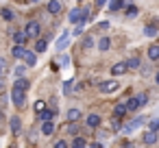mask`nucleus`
<instances>
[{"instance_id":"obj_1","label":"nucleus","mask_w":159,"mask_h":148,"mask_svg":"<svg viewBox=\"0 0 159 148\" xmlns=\"http://www.w3.org/2000/svg\"><path fill=\"white\" fill-rule=\"evenodd\" d=\"M11 100H13L16 107H24V105H26V89L13 85V89H11Z\"/></svg>"},{"instance_id":"obj_2","label":"nucleus","mask_w":159,"mask_h":148,"mask_svg":"<svg viewBox=\"0 0 159 148\" xmlns=\"http://www.w3.org/2000/svg\"><path fill=\"white\" fill-rule=\"evenodd\" d=\"M24 31H26V35H29V37H37V35H39V31H42V26H39V22L31 20V22L26 24V29H24Z\"/></svg>"},{"instance_id":"obj_3","label":"nucleus","mask_w":159,"mask_h":148,"mask_svg":"<svg viewBox=\"0 0 159 148\" xmlns=\"http://www.w3.org/2000/svg\"><path fill=\"white\" fill-rule=\"evenodd\" d=\"M142 124H144V118H135L133 122H129V124H126V126L122 128V133H124V135H131V133H133L135 128H139Z\"/></svg>"},{"instance_id":"obj_4","label":"nucleus","mask_w":159,"mask_h":148,"mask_svg":"<svg viewBox=\"0 0 159 148\" xmlns=\"http://www.w3.org/2000/svg\"><path fill=\"white\" fill-rule=\"evenodd\" d=\"M120 87V83H116V81H102L100 83V92L102 94H111V92H116Z\"/></svg>"},{"instance_id":"obj_5","label":"nucleus","mask_w":159,"mask_h":148,"mask_svg":"<svg viewBox=\"0 0 159 148\" xmlns=\"http://www.w3.org/2000/svg\"><path fill=\"white\" fill-rule=\"evenodd\" d=\"M157 139H159V135H157L155 131H146V133L142 135V141H144V144H148V146L157 144Z\"/></svg>"},{"instance_id":"obj_6","label":"nucleus","mask_w":159,"mask_h":148,"mask_svg":"<svg viewBox=\"0 0 159 148\" xmlns=\"http://www.w3.org/2000/svg\"><path fill=\"white\" fill-rule=\"evenodd\" d=\"M48 13H52V16H57V13H61V2H59V0H50V2H48Z\"/></svg>"},{"instance_id":"obj_7","label":"nucleus","mask_w":159,"mask_h":148,"mask_svg":"<svg viewBox=\"0 0 159 148\" xmlns=\"http://www.w3.org/2000/svg\"><path fill=\"white\" fill-rule=\"evenodd\" d=\"M126 70H129V65H126V63H116V65L111 68V74H113V76H122Z\"/></svg>"},{"instance_id":"obj_8","label":"nucleus","mask_w":159,"mask_h":148,"mask_svg":"<svg viewBox=\"0 0 159 148\" xmlns=\"http://www.w3.org/2000/svg\"><path fill=\"white\" fill-rule=\"evenodd\" d=\"M85 122H87V126H89V128H96V126H100V115H96V113H89Z\"/></svg>"},{"instance_id":"obj_9","label":"nucleus","mask_w":159,"mask_h":148,"mask_svg":"<svg viewBox=\"0 0 159 148\" xmlns=\"http://www.w3.org/2000/svg\"><path fill=\"white\" fill-rule=\"evenodd\" d=\"M52 133H55L52 120H44V124H42V135H52Z\"/></svg>"},{"instance_id":"obj_10","label":"nucleus","mask_w":159,"mask_h":148,"mask_svg":"<svg viewBox=\"0 0 159 148\" xmlns=\"http://www.w3.org/2000/svg\"><path fill=\"white\" fill-rule=\"evenodd\" d=\"M26 39H29L26 31H16V33H13V42H16V44H26Z\"/></svg>"},{"instance_id":"obj_11","label":"nucleus","mask_w":159,"mask_h":148,"mask_svg":"<svg viewBox=\"0 0 159 148\" xmlns=\"http://www.w3.org/2000/svg\"><path fill=\"white\" fill-rule=\"evenodd\" d=\"M22 59H24V61H26V65H31V68L37 63V55H35V52H31V50H26Z\"/></svg>"},{"instance_id":"obj_12","label":"nucleus","mask_w":159,"mask_h":148,"mask_svg":"<svg viewBox=\"0 0 159 148\" xmlns=\"http://www.w3.org/2000/svg\"><path fill=\"white\" fill-rule=\"evenodd\" d=\"M11 52H13V57H16V59H22V57H24V52H26V48H24V44H16Z\"/></svg>"},{"instance_id":"obj_13","label":"nucleus","mask_w":159,"mask_h":148,"mask_svg":"<svg viewBox=\"0 0 159 148\" xmlns=\"http://www.w3.org/2000/svg\"><path fill=\"white\" fill-rule=\"evenodd\" d=\"M126 113H129V111H126V105H124V102H122V105H116V107H113V115H116V118H124Z\"/></svg>"},{"instance_id":"obj_14","label":"nucleus","mask_w":159,"mask_h":148,"mask_svg":"<svg viewBox=\"0 0 159 148\" xmlns=\"http://www.w3.org/2000/svg\"><path fill=\"white\" fill-rule=\"evenodd\" d=\"M124 105H126V111H135V109H139L137 98H126V100H124Z\"/></svg>"},{"instance_id":"obj_15","label":"nucleus","mask_w":159,"mask_h":148,"mask_svg":"<svg viewBox=\"0 0 159 148\" xmlns=\"http://www.w3.org/2000/svg\"><path fill=\"white\" fill-rule=\"evenodd\" d=\"M68 42H70V35H68V33H63V35L57 39V48H59V50H63V48L68 46Z\"/></svg>"},{"instance_id":"obj_16","label":"nucleus","mask_w":159,"mask_h":148,"mask_svg":"<svg viewBox=\"0 0 159 148\" xmlns=\"http://www.w3.org/2000/svg\"><path fill=\"white\" fill-rule=\"evenodd\" d=\"M79 118H81V111L79 109H70L68 111V122H79Z\"/></svg>"},{"instance_id":"obj_17","label":"nucleus","mask_w":159,"mask_h":148,"mask_svg":"<svg viewBox=\"0 0 159 148\" xmlns=\"http://www.w3.org/2000/svg\"><path fill=\"white\" fill-rule=\"evenodd\" d=\"M9 126H11V131L18 135V133H20V128H22V122H20V118H11V124H9Z\"/></svg>"},{"instance_id":"obj_18","label":"nucleus","mask_w":159,"mask_h":148,"mask_svg":"<svg viewBox=\"0 0 159 148\" xmlns=\"http://www.w3.org/2000/svg\"><path fill=\"white\" fill-rule=\"evenodd\" d=\"M148 57H150L152 61H157V59H159V46H157V44H152V46L148 48Z\"/></svg>"},{"instance_id":"obj_19","label":"nucleus","mask_w":159,"mask_h":148,"mask_svg":"<svg viewBox=\"0 0 159 148\" xmlns=\"http://www.w3.org/2000/svg\"><path fill=\"white\" fill-rule=\"evenodd\" d=\"M144 35H146V37H155V35H157L155 24H146V26H144Z\"/></svg>"},{"instance_id":"obj_20","label":"nucleus","mask_w":159,"mask_h":148,"mask_svg":"<svg viewBox=\"0 0 159 148\" xmlns=\"http://www.w3.org/2000/svg\"><path fill=\"white\" fill-rule=\"evenodd\" d=\"M122 5H124L122 0H111V2H109V11H113V13H116V11H120V9H122Z\"/></svg>"},{"instance_id":"obj_21","label":"nucleus","mask_w":159,"mask_h":148,"mask_svg":"<svg viewBox=\"0 0 159 148\" xmlns=\"http://www.w3.org/2000/svg\"><path fill=\"white\" fill-rule=\"evenodd\" d=\"M109 46H111V39L109 37H102L98 42V50H109Z\"/></svg>"},{"instance_id":"obj_22","label":"nucleus","mask_w":159,"mask_h":148,"mask_svg":"<svg viewBox=\"0 0 159 148\" xmlns=\"http://www.w3.org/2000/svg\"><path fill=\"white\" fill-rule=\"evenodd\" d=\"M46 48H48V42H46V39H37L35 50H37V52H46Z\"/></svg>"},{"instance_id":"obj_23","label":"nucleus","mask_w":159,"mask_h":148,"mask_svg":"<svg viewBox=\"0 0 159 148\" xmlns=\"http://www.w3.org/2000/svg\"><path fill=\"white\" fill-rule=\"evenodd\" d=\"M37 115H39V120H42V122H44V120H52V118H55V113H52V111H48V109L39 111Z\"/></svg>"},{"instance_id":"obj_24","label":"nucleus","mask_w":159,"mask_h":148,"mask_svg":"<svg viewBox=\"0 0 159 148\" xmlns=\"http://www.w3.org/2000/svg\"><path fill=\"white\" fill-rule=\"evenodd\" d=\"M0 13H2V18H5V20H7V22H11V20H13V18H16V13H13V11H11V9H7V7H5V9H2V11H0Z\"/></svg>"},{"instance_id":"obj_25","label":"nucleus","mask_w":159,"mask_h":148,"mask_svg":"<svg viewBox=\"0 0 159 148\" xmlns=\"http://www.w3.org/2000/svg\"><path fill=\"white\" fill-rule=\"evenodd\" d=\"M126 65H129V70H135V68H139V57H131V59L126 61Z\"/></svg>"},{"instance_id":"obj_26","label":"nucleus","mask_w":159,"mask_h":148,"mask_svg":"<svg viewBox=\"0 0 159 148\" xmlns=\"http://www.w3.org/2000/svg\"><path fill=\"white\" fill-rule=\"evenodd\" d=\"M13 85H16V87H22V89H29V85H31V83H29L26 78H22V76H20V78H18Z\"/></svg>"},{"instance_id":"obj_27","label":"nucleus","mask_w":159,"mask_h":148,"mask_svg":"<svg viewBox=\"0 0 159 148\" xmlns=\"http://www.w3.org/2000/svg\"><path fill=\"white\" fill-rule=\"evenodd\" d=\"M139 11H137V7H133V5H126V16L129 18H135Z\"/></svg>"},{"instance_id":"obj_28","label":"nucleus","mask_w":159,"mask_h":148,"mask_svg":"<svg viewBox=\"0 0 159 148\" xmlns=\"http://www.w3.org/2000/svg\"><path fill=\"white\" fill-rule=\"evenodd\" d=\"M72 146H74V148H83V146H87V141H85L83 137H76V139L72 141Z\"/></svg>"},{"instance_id":"obj_29","label":"nucleus","mask_w":159,"mask_h":148,"mask_svg":"<svg viewBox=\"0 0 159 148\" xmlns=\"http://www.w3.org/2000/svg\"><path fill=\"white\" fill-rule=\"evenodd\" d=\"M57 63H61V65H70V57H68V55H61V57L57 59ZM61 65H59V68H61Z\"/></svg>"},{"instance_id":"obj_30","label":"nucleus","mask_w":159,"mask_h":148,"mask_svg":"<svg viewBox=\"0 0 159 148\" xmlns=\"http://www.w3.org/2000/svg\"><path fill=\"white\" fill-rule=\"evenodd\" d=\"M135 98H137V102H139V107H144V105L148 102V96H146V94H139V96H135Z\"/></svg>"},{"instance_id":"obj_31","label":"nucleus","mask_w":159,"mask_h":148,"mask_svg":"<svg viewBox=\"0 0 159 148\" xmlns=\"http://www.w3.org/2000/svg\"><path fill=\"white\" fill-rule=\"evenodd\" d=\"M44 109H46V102H44V100H37V102H35V113L44 111Z\"/></svg>"},{"instance_id":"obj_32","label":"nucleus","mask_w":159,"mask_h":148,"mask_svg":"<svg viewBox=\"0 0 159 148\" xmlns=\"http://www.w3.org/2000/svg\"><path fill=\"white\" fill-rule=\"evenodd\" d=\"M66 131H68V133H76V131H79V126H76V122H70V124L66 126Z\"/></svg>"},{"instance_id":"obj_33","label":"nucleus","mask_w":159,"mask_h":148,"mask_svg":"<svg viewBox=\"0 0 159 148\" xmlns=\"http://www.w3.org/2000/svg\"><path fill=\"white\" fill-rule=\"evenodd\" d=\"M159 128V118H152L150 120V131H157Z\"/></svg>"},{"instance_id":"obj_34","label":"nucleus","mask_w":159,"mask_h":148,"mask_svg":"<svg viewBox=\"0 0 159 148\" xmlns=\"http://www.w3.org/2000/svg\"><path fill=\"white\" fill-rule=\"evenodd\" d=\"M63 92H66V94L72 92V81H66V83H63Z\"/></svg>"},{"instance_id":"obj_35","label":"nucleus","mask_w":159,"mask_h":148,"mask_svg":"<svg viewBox=\"0 0 159 148\" xmlns=\"http://www.w3.org/2000/svg\"><path fill=\"white\" fill-rule=\"evenodd\" d=\"M92 44H94V39H92V37H85V42H83V48H89Z\"/></svg>"},{"instance_id":"obj_36","label":"nucleus","mask_w":159,"mask_h":148,"mask_svg":"<svg viewBox=\"0 0 159 148\" xmlns=\"http://www.w3.org/2000/svg\"><path fill=\"white\" fill-rule=\"evenodd\" d=\"M111 128H113V131H120V122L113 120V122H111Z\"/></svg>"},{"instance_id":"obj_37","label":"nucleus","mask_w":159,"mask_h":148,"mask_svg":"<svg viewBox=\"0 0 159 148\" xmlns=\"http://www.w3.org/2000/svg\"><path fill=\"white\" fill-rule=\"evenodd\" d=\"M55 146H57V148H66V146H68V144H66V141H63V139H59V141H57V144H55Z\"/></svg>"},{"instance_id":"obj_38","label":"nucleus","mask_w":159,"mask_h":148,"mask_svg":"<svg viewBox=\"0 0 159 148\" xmlns=\"http://www.w3.org/2000/svg\"><path fill=\"white\" fill-rule=\"evenodd\" d=\"M98 29H102V31H105V29H109V22H100V24H98Z\"/></svg>"},{"instance_id":"obj_39","label":"nucleus","mask_w":159,"mask_h":148,"mask_svg":"<svg viewBox=\"0 0 159 148\" xmlns=\"http://www.w3.org/2000/svg\"><path fill=\"white\" fill-rule=\"evenodd\" d=\"M2 68H5V61H2V59H0V74H2Z\"/></svg>"},{"instance_id":"obj_40","label":"nucleus","mask_w":159,"mask_h":148,"mask_svg":"<svg viewBox=\"0 0 159 148\" xmlns=\"http://www.w3.org/2000/svg\"><path fill=\"white\" fill-rule=\"evenodd\" d=\"M105 2H107V0H96V5H98V7H100V5H105Z\"/></svg>"},{"instance_id":"obj_41","label":"nucleus","mask_w":159,"mask_h":148,"mask_svg":"<svg viewBox=\"0 0 159 148\" xmlns=\"http://www.w3.org/2000/svg\"><path fill=\"white\" fill-rule=\"evenodd\" d=\"M155 81H157V85H159V72H157V74H155Z\"/></svg>"},{"instance_id":"obj_42","label":"nucleus","mask_w":159,"mask_h":148,"mask_svg":"<svg viewBox=\"0 0 159 148\" xmlns=\"http://www.w3.org/2000/svg\"><path fill=\"white\" fill-rule=\"evenodd\" d=\"M29 2H37V0H29Z\"/></svg>"},{"instance_id":"obj_43","label":"nucleus","mask_w":159,"mask_h":148,"mask_svg":"<svg viewBox=\"0 0 159 148\" xmlns=\"http://www.w3.org/2000/svg\"><path fill=\"white\" fill-rule=\"evenodd\" d=\"M0 118H2V113H0Z\"/></svg>"},{"instance_id":"obj_44","label":"nucleus","mask_w":159,"mask_h":148,"mask_svg":"<svg viewBox=\"0 0 159 148\" xmlns=\"http://www.w3.org/2000/svg\"><path fill=\"white\" fill-rule=\"evenodd\" d=\"M157 135H159V133H157Z\"/></svg>"}]
</instances>
